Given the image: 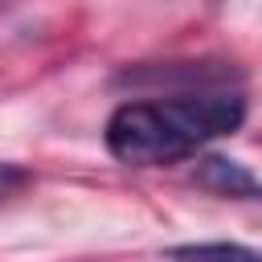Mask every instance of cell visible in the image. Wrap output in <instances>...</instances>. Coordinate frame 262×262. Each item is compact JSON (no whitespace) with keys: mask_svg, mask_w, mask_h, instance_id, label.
Wrapping results in <instances>:
<instances>
[{"mask_svg":"<svg viewBox=\"0 0 262 262\" xmlns=\"http://www.w3.org/2000/svg\"><path fill=\"white\" fill-rule=\"evenodd\" d=\"M246 123V98L233 90H192L168 98L123 102L106 119V151L131 168L176 164L205 143L237 131Z\"/></svg>","mask_w":262,"mask_h":262,"instance_id":"6da1fadb","label":"cell"},{"mask_svg":"<svg viewBox=\"0 0 262 262\" xmlns=\"http://www.w3.org/2000/svg\"><path fill=\"white\" fill-rule=\"evenodd\" d=\"M196 184L217 196H262V180L229 156H205L196 164Z\"/></svg>","mask_w":262,"mask_h":262,"instance_id":"7a4b0ae2","label":"cell"},{"mask_svg":"<svg viewBox=\"0 0 262 262\" xmlns=\"http://www.w3.org/2000/svg\"><path fill=\"white\" fill-rule=\"evenodd\" d=\"M168 258L176 262H262V250H250L237 242H196V246H172Z\"/></svg>","mask_w":262,"mask_h":262,"instance_id":"3957f363","label":"cell"},{"mask_svg":"<svg viewBox=\"0 0 262 262\" xmlns=\"http://www.w3.org/2000/svg\"><path fill=\"white\" fill-rule=\"evenodd\" d=\"M29 180H33L29 168H20V164H0V201H4V196H16Z\"/></svg>","mask_w":262,"mask_h":262,"instance_id":"277c9868","label":"cell"}]
</instances>
